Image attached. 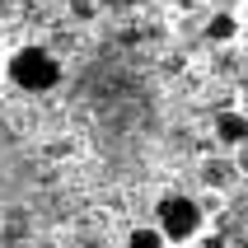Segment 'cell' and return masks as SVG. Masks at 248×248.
I'll return each mask as SVG.
<instances>
[{
  "label": "cell",
  "instance_id": "cell-6",
  "mask_svg": "<svg viewBox=\"0 0 248 248\" xmlns=\"http://www.w3.org/2000/svg\"><path fill=\"white\" fill-rule=\"evenodd\" d=\"M230 169H239V164H220V159H211V164H206V183H230Z\"/></svg>",
  "mask_w": 248,
  "mask_h": 248
},
{
  "label": "cell",
  "instance_id": "cell-3",
  "mask_svg": "<svg viewBox=\"0 0 248 248\" xmlns=\"http://www.w3.org/2000/svg\"><path fill=\"white\" fill-rule=\"evenodd\" d=\"M216 145H225V150H244V145H248V112H239V108L216 112Z\"/></svg>",
  "mask_w": 248,
  "mask_h": 248
},
{
  "label": "cell",
  "instance_id": "cell-4",
  "mask_svg": "<svg viewBox=\"0 0 248 248\" xmlns=\"http://www.w3.org/2000/svg\"><path fill=\"white\" fill-rule=\"evenodd\" d=\"M239 33H244V19L234 10H211V19H206V38L211 42H234Z\"/></svg>",
  "mask_w": 248,
  "mask_h": 248
},
{
  "label": "cell",
  "instance_id": "cell-1",
  "mask_svg": "<svg viewBox=\"0 0 248 248\" xmlns=\"http://www.w3.org/2000/svg\"><path fill=\"white\" fill-rule=\"evenodd\" d=\"M5 75H10V84H14V89H24V94H47V89L61 84V61H56L52 47L24 42V47H14V52H10Z\"/></svg>",
  "mask_w": 248,
  "mask_h": 248
},
{
  "label": "cell",
  "instance_id": "cell-5",
  "mask_svg": "<svg viewBox=\"0 0 248 248\" xmlns=\"http://www.w3.org/2000/svg\"><path fill=\"white\" fill-rule=\"evenodd\" d=\"M126 248H164V234H159L155 225H136V230L126 234Z\"/></svg>",
  "mask_w": 248,
  "mask_h": 248
},
{
  "label": "cell",
  "instance_id": "cell-7",
  "mask_svg": "<svg viewBox=\"0 0 248 248\" xmlns=\"http://www.w3.org/2000/svg\"><path fill=\"white\" fill-rule=\"evenodd\" d=\"M108 10H140V5H150V0H103Z\"/></svg>",
  "mask_w": 248,
  "mask_h": 248
},
{
  "label": "cell",
  "instance_id": "cell-10",
  "mask_svg": "<svg viewBox=\"0 0 248 248\" xmlns=\"http://www.w3.org/2000/svg\"><path fill=\"white\" fill-rule=\"evenodd\" d=\"M239 173H248V145L239 150Z\"/></svg>",
  "mask_w": 248,
  "mask_h": 248
},
{
  "label": "cell",
  "instance_id": "cell-2",
  "mask_svg": "<svg viewBox=\"0 0 248 248\" xmlns=\"http://www.w3.org/2000/svg\"><path fill=\"white\" fill-rule=\"evenodd\" d=\"M155 230L164 234V244H197L206 234V211L187 192H164L155 206Z\"/></svg>",
  "mask_w": 248,
  "mask_h": 248
},
{
  "label": "cell",
  "instance_id": "cell-9",
  "mask_svg": "<svg viewBox=\"0 0 248 248\" xmlns=\"http://www.w3.org/2000/svg\"><path fill=\"white\" fill-rule=\"evenodd\" d=\"M216 10H234V5H244V0H211Z\"/></svg>",
  "mask_w": 248,
  "mask_h": 248
},
{
  "label": "cell",
  "instance_id": "cell-8",
  "mask_svg": "<svg viewBox=\"0 0 248 248\" xmlns=\"http://www.w3.org/2000/svg\"><path fill=\"white\" fill-rule=\"evenodd\" d=\"M192 248H225V239H220V234H202Z\"/></svg>",
  "mask_w": 248,
  "mask_h": 248
}]
</instances>
